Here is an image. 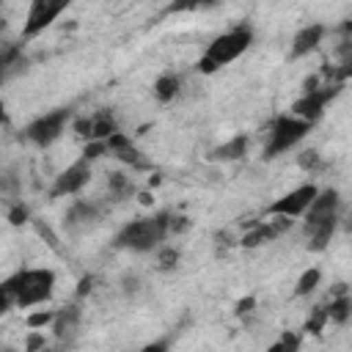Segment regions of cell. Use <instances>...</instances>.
Here are the masks:
<instances>
[{
	"label": "cell",
	"instance_id": "30bf717a",
	"mask_svg": "<svg viewBox=\"0 0 352 352\" xmlns=\"http://www.w3.org/2000/svg\"><path fill=\"white\" fill-rule=\"evenodd\" d=\"M91 179V162H85L82 157L77 162H72L66 170H60L55 176V184L50 187V198H63V195H74L80 192Z\"/></svg>",
	"mask_w": 352,
	"mask_h": 352
},
{
	"label": "cell",
	"instance_id": "ac0fdd59",
	"mask_svg": "<svg viewBox=\"0 0 352 352\" xmlns=\"http://www.w3.org/2000/svg\"><path fill=\"white\" fill-rule=\"evenodd\" d=\"M245 151H248V138H245V135H236V138H231L228 143L212 148L209 157H212V160H220V162H228V160H239V157H245Z\"/></svg>",
	"mask_w": 352,
	"mask_h": 352
},
{
	"label": "cell",
	"instance_id": "e0dca14e",
	"mask_svg": "<svg viewBox=\"0 0 352 352\" xmlns=\"http://www.w3.org/2000/svg\"><path fill=\"white\" fill-rule=\"evenodd\" d=\"M55 336L63 341V338H69V336H74V330H77V322H80V308L77 305H69V308H63V311H55Z\"/></svg>",
	"mask_w": 352,
	"mask_h": 352
},
{
	"label": "cell",
	"instance_id": "e575fe53",
	"mask_svg": "<svg viewBox=\"0 0 352 352\" xmlns=\"http://www.w3.org/2000/svg\"><path fill=\"white\" fill-rule=\"evenodd\" d=\"M8 121V116H6V102H3V96H0V124H6Z\"/></svg>",
	"mask_w": 352,
	"mask_h": 352
},
{
	"label": "cell",
	"instance_id": "d4e9b609",
	"mask_svg": "<svg viewBox=\"0 0 352 352\" xmlns=\"http://www.w3.org/2000/svg\"><path fill=\"white\" fill-rule=\"evenodd\" d=\"M267 352H300V333H283Z\"/></svg>",
	"mask_w": 352,
	"mask_h": 352
},
{
	"label": "cell",
	"instance_id": "ba28073f",
	"mask_svg": "<svg viewBox=\"0 0 352 352\" xmlns=\"http://www.w3.org/2000/svg\"><path fill=\"white\" fill-rule=\"evenodd\" d=\"M338 94V85H319V88H308L294 104H292V116L300 121H319L324 113V104Z\"/></svg>",
	"mask_w": 352,
	"mask_h": 352
},
{
	"label": "cell",
	"instance_id": "3957f363",
	"mask_svg": "<svg viewBox=\"0 0 352 352\" xmlns=\"http://www.w3.org/2000/svg\"><path fill=\"white\" fill-rule=\"evenodd\" d=\"M168 223H170V214L160 212L154 217H140V220H132L126 223L118 236H116V245L124 248V250H135V253H148L154 248H160V242L170 234L168 231Z\"/></svg>",
	"mask_w": 352,
	"mask_h": 352
},
{
	"label": "cell",
	"instance_id": "6da1fadb",
	"mask_svg": "<svg viewBox=\"0 0 352 352\" xmlns=\"http://www.w3.org/2000/svg\"><path fill=\"white\" fill-rule=\"evenodd\" d=\"M338 209H341V198H338L336 190L316 192V198L305 209V223H302V231L308 236L311 250H324L327 248V242L336 231V223H338Z\"/></svg>",
	"mask_w": 352,
	"mask_h": 352
},
{
	"label": "cell",
	"instance_id": "7c38bea8",
	"mask_svg": "<svg viewBox=\"0 0 352 352\" xmlns=\"http://www.w3.org/2000/svg\"><path fill=\"white\" fill-rule=\"evenodd\" d=\"M104 146H107V154H113V157H118L121 162H126V165H132L135 170H146V168H151L148 165V160L140 154V148L124 135V132H116V135H110L107 140H104Z\"/></svg>",
	"mask_w": 352,
	"mask_h": 352
},
{
	"label": "cell",
	"instance_id": "5bb4252c",
	"mask_svg": "<svg viewBox=\"0 0 352 352\" xmlns=\"http://www.w3.org/2000/svg\"><path fill=\"white\" fill-rule=\"evenodd\" d=\"M324 38V25H305L294 33L292 38V58H302L308 52H314Z\"/></svg>",
	"mask_w": 352,
	"mask_h": 352
},
{
	"label": "cell",
	"instance_id": "9c48e42d",
	"mask_svg": "<svg viewBox=\"0 0 352 352\" xmlns=\"http://www.w3.org/2000/svg\"><path fill=\"white\" fill-rule=\"evenodd\" d=\"M66 11V3H52V0H33L28 6L25 14V25H22V38H33L41 30H47L60 14Z\"/></svg>",
	"mask_w": 352,
	"mask_h": 352
},
{
	"label": "cell",
	"instance_id": "4fadbf2b",
	"mask_svg": "<svg viewBox=\"0 0 352 352\" xmlns=\"http://www.w3.org/2000/svg\"><path fill=\"white\" fill-rule=\"evenodd\" d=\"M292 228V220L289 217H275V220H264V223H256L245 236H242V245L245 248H258L275 236H280L283 231Z\"/></svg>",
	"mask_w": 352,
	"mask_h": 352
},
{
	"label": "cell",
	"instance_id": "d590c367",
	"mask_svg": "<svg viewBox=\"0 0 352 352\" xmlns=\"http://www.w3.org/2000/svg\"><path fill=\"white\" fill-rule=\"evenodd\" d=\"M0 352H16V349H8V346H3V349H0Z\"/></svg>",
	"mask_w": 352,
	"mask_h": 352
},
{
	"label": "cell",
	"instance_id": "cb8c5ba5",
	"mask_svg": "<svg viewBox=\"0 0 352 352\" xmlns=\"http://www.w3.org/2000/svg\"><path fill=\"white\" fill-rule=\"evenodd\" d=\"M327 322H330V319H327V305H316V308H314V314L305 319V330H308V333H314V336H319V333H322V327H324Z\"/></svg>",
	"mask_w": 352,
	"mask_h": 352
},
{
	"label": "cell",
	"instance_id": "9a60e30c",
	"mask_svg": "<svg viewBox=\"0 0 352 352\" xmlns=\"http://www.w3.org/2000/svg\"><path fill=\"white\" fill-rule=\"evenodd\" d=\"M96 220H99V209H96L94 204L80 201V204H74V206L69 209V214H66V228L74 231V234H80V231L94 228Z\"/></svg>",
	"mask_w": 352,
	"mask_h": 352
},
{
	"label": "cell",
	"instance_id": "4316f807",
	"mask_svg": "<svg viewBox=\"0 0 352 352\" xmlns=\"http://www.w3.org/2000/svg\"><path fill=\"white\" fill-rule=\"evenodd\" d=\"M102 154H107L104 140H94V143H88V146L82 148V160H85V162H91V160H96V157H102Z\"/></svg>",
	"mask_w": 352,
	"mask_h": 352
},
{
	"label": "cell",
	"instance_id": "484cf974",
	"mask_svg": "<svg viewBox=\"0 0 352 352\" xmlns=\"http://www.w3.org/2000/svg\"><path fill=\"white\" fill-rule=\"evenodd\" d=\"M179 264V250L176 248H160L157 253V267L160 270H173Z\"/></svg>",
	"mask_w": 352,
	"mask_h": 352
},
{
	"label": "cell",
	"instance_id": "44dd1931",
	"mask_svg": "<svg viewBox=\"0 0 352 352\" xmlns=\"http://www.w3.org/2000/svg\"><path fill=\"white\" fill-rule=\"evenodd\" d=\"M327 319H333V322H338V324H344L346 319H349V297L341 292L336 300H330V305H327Z\"/></svg>",
	"mask_w": 352,
	"mask_h": 352
},
{
	"label": "cell",
	"instance_id": "ffe728a7",
	"mask_svg": "<svg viewBox=\"0 0 352 352\" xmlns=\"http://www.w3.org/2000/svg\"><path fill=\"white\" fill-rule=\"evenodd\" d=\"M14 305H16V275H11L0 283V316L8 314Z\"/></svg>",
	"mask_w": 352,
	"mask_h": 352
},
{
	"label": "cell",
	"instance_id": "8992f818",
	"mask_svg": "<svg viewBox=\"0 0 352 352\" xmlns=\"http://www.w3.org/2000/svg\"><path fill=\"white\" fill-rule=\"evenodd\" d=\"M69 118H72V110H69V107H58V110H52V113H44V116H38L36 121H30V124L25 126V138H28L30 143H36V146L44 148V146L55 143V140L63 135Z\"/></svg>",
	"mask_w": 352,
	"mask_h": 352
},
{
	"label": "cell",
	"instance_id": "f1b7e54d",
	"mask_svg": "<svg viewBox=\"0 0 352 352\" xmlns=\"http://www.w3.org/2000/svg\"><path fill=\"white\" fill-rule=\"evenodd\" d=\"M300 168H319L316 151H302V154H300Z\"/></svg>",
	"mask_w": 352,
	"mask_h": 352
},
{
	"label": "cell",
	"instance_id": "2e32d148",
	"mask_svg": "<svg viewBox=\"0 0 352 352\" xmlns=\"http://www.w3.org/2000/svg\"><path fill=\"white\" fill-rule=\"evenodd\" d=\"M25 69V55L19 44H0V82L8 80L11 74Z\"/></svg>",
	"mask_w": 352,
	"mask_h": 352
},
{
	"label": "cell",
	"instance_id": "7402d4cb",
	"mask_svg": "<svg viewBox=\"0 0 352 352\" xmlns=\"http://www.w3.org/2000/svg\"><path fill=\"white\" fill-rule=\"evenodd\" d=\"M319 278H322V272L314 267V270H305L302 275H300V280H297V286H294V294L297 297H305V294H311L316 286H319Z\"/></svg>",
	"mask_w": 352,
	"mask_h": 352
},
{
	"label": "cell",
	"instance_id": "7a4b0ae2",
	"mask_svg": "<svg viewBox=\"0 0 352 352\" xmlns=\"http://www.w3.org/2000/svg\"><path fill=\"white\" fill-rule=\"evenodd\" d=\"M253 44V30L250 25H236L226 33H220L217 38H212V44L204 50L201 60H198V72L201 74H214L223 66H228L231 60H236L248 47Z\"/></svg>",
	"mask_w": 352,
	"mask_h": 352
},
{
	"label": "cell",
	"instance_id": "52a82bcc",
	"mask_svg": "<svg viewBox=\"0 0 352 352\" xmlns=\"http://www.w3.org/2000/svg\"><path fill=\"white\" fill-rule=\"evenodd\" d=\"M316 184H300V187H294L292 192H286V195H280L278 201H272L270 206H267V214L270 217H300V214H305V209L311 206V201L316 198Z\"/></svg>",
	"mask_w": 352,
	"mask_h": 352
},
{
	"label": "cell",
	"instance_id": "5b68a950",
	"mask_svg": "<svg viewBox=\"0 0 352 352\" xmlns=\"http://www.w3.org/2000/svg\"><path fill=\"white\" fill-rule=\"evenodd\" d=\"M311 132V124L308 121H300L294 116H278L270 126V140H267V148H264V157H278L289 148H294L305 135Z\"/></svg>",
	"mask_w": 352,
	"mask_h": 352
},
{
	"label": "cell",
	"instance_id": "8fae6325",
	"mask_svg": "<svg viewBox=\"0 0 352 352\" xmlns=\"http://www.w3.org/2000/svg\"><path fill=\"white\" fill-rule=\"evenodd\" d=\"M74 132L80 138H85L88 143H94V140H107L110 135H116L118 132V124H116V118H113L110 110H99V113H94L88 118L74 121Z\"/></svg>",
	"mask_w": 352,
	"mask_h": 352
},
{
	"label": "cell",
	"instance_id": "d6a6232c",
	"mask_svg": "<svg viewBox=\"0 0 352 352\" xmlns=\"http://www.w3.org/2000/svg\"><path fill=\"white\" fill-rule=\"evenodd\" d=\"M11 223L14 226H19V223H25V217H28V212H25V206H16V209H11Z\"/></svg>",
	"mask_w": 352,
	"mask_h": 352
},
{
	"label": "cell",
	"instance_id": "603a6c76",
	"mask_svg": "<svg viewBox=\"0 0 352 352\" xmlns=\"http://www.w3.org/2000/svg\"><path fill=\"white\" fill-rule=\"evenodd\" d=\"M107 187H110V192H113L116 198H124V195L135 192V184H132V182H129V176H124V173H110Z\"/></svg>",
	"mask_w": 352,
	"mask_h": 352
},
{
	"label": "cell",
	"instance_id": "4dcf8cb0",
	"mask_svg": "<svg viewBox=\"0 0 352 352\" xmlns=\"http://www.w3.org/2000/svg\"><path fill=\"white\" fill-rule=\"evenodd\" d=\"M38 349H44V338H41L38 333H33V336L28 338V352H38Z\"/></svg>",
	"mask_w": 352,
	"mask_h": 352
},
{
	"label": "cell",
	"instance_id": "f546056e",
	"mask_svg": "<svg viewBox=\"0 0 352 352\" xmlns=\"http://www.w3.org/2000/svg\"><path fill=\"white\" fill-rule=\"evenodd\" d=\"M253 302H256L253 297H245V300H239V302H236V316H245V314H250V311H253Z\"/></svg>",
	"mask_w": 352,
	"mask_h": 352
},
{
	"label": "cell",
	"instance_id": "836d02e7",
	"mask_svg": "<svg viewBox=\"0 0 352 352\" xmlns=\"http://www.w3.org/2000/svg\"><path fill=\"white\" fill-rule=\"evenodd\" d=\"M85 292H91V278H82V280H80V289H77V294H85Z\"/></svg>",
	"mask_w": 352,
	"mask_h": 352
},
{
	"label": "cell",
	"instance_id": "1f68e13d",
	"mask_svg": "<svg viewBox=\"0 0 352 352\" xmlns=\"http://www.w3.org/2000/svg\"><path fill=\"white\" fill-rule=\"evenodd\" d=\"M140 352H168V341H162V338H160V341H151V344H146Z\"/></svg>",
	"mask_w": 352,
	"mask_h": 352
},
{
	"label": "cell",
	"instance_id": "d6986e66",
	"mask_svg": "<svg viewBox=\"0 0 352 352\" xmlns=\"http://www.w3.org/2000/svg\"><path fill=\"white\" fill-rule=\"evenodd\" d=\"M179 77L176 74H160L157 80H154V96H157V102H162V104H168L170 99H176V94H179Z\"/></svg>",
	"mask_w": 352,
	"mask_h": 352
},
{
	"label": "cell",
	"instance_id": "83f0119b",
	"mask_svg": "<svg viewBox=\"0 0 352 352\" xmlns=\"http://www.w3.org/2000/svg\"><path fill=\"white\" fill-rule=\"evenodd\" d=\"M52 319H55V311H36V314L28 316V324H30V327H44V324H50Z\"/></svg>",
	"mask_w": 352,
	"mask_h": 352
},
{
	"label": "cell",
	"instance_id": "8d00e7d4",
	"mask_svg": "<svg viewBox=\"0 0 352 352\" xmlns=\"http://www.w3.org/2000/svg\"><path fill=\"white\" fill-rule=\"evenodd\" d=\"M47 352H60V349H47Z\"/></svg>",
	"mask_w": 352,
	"mask_h": 352
},
{
	"label": "cell",
	"instance_id": "277c9868",
	"mask_svg": "<svg viewBox=\"0 0 352 352\" xmlns=\"http://www.w3.org/2000/svg\"><path fill=\"white\" fill-rule=\"evenodd\" d=\"M55 292V272L47 267L16 272V308H30L47 302Z\"/></svg>",
	"mask_w": 352,
	"mask_h": 352
}]
</instances>
